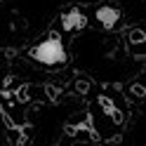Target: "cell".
<instances>
[{"label": "cell", "mask_w": 146, "mask_h": 146, "mask_svg": "<svg viewBox=\"0 0 146 146\" xmlns=\"http://www.w3.org/2000/svg\"><path fill=\"white\" fill-rule=\"evenodd\" d=\"M14 99L19 104H26V102H31V87L29 85H19L14 90Z\"/></svg>", "instance_id": "5"}, {"label": "cell", "mask_w": 146, "mask_h": 146, "mask_svg": "<svg viewBox=\"0 0 146 146\" xmlns=\"http://www.w3.org/2000/svg\"><path fill=\"white\" fill-rule=\"evenodd\" d=\"M61 26H64V31H68V33L71 31H83L87 26V19H85V14L80 10H68L61 17Z\"/></svg>", "instance_id": "3"}, {"label": "cell", "mask_w": 146, "mask_h": 146, "mask_svg": "<svg viewBox=\"0 0 146 146\" xmlns=\"http://www.w3.org/2000/svg\"><path fill=\"white\" fill-rule=\"evenodd\" d=\"M45 92H47V97L52 99V102H59V94H61V90L57 85H47L45 87Z\"/></svg>", "instance_id": "7"}, {"label": "cell", "mask_w": 146, "mask_h": 146, "mask_svg": "<svg viewBox=\"0 0 146 146\" xmlns=\"http://www.w3.org/2000/svg\"><path fill=\"white\" fill-rule=\"evenodd\" d=\"M99 106H102L104 108V113L108 115V118H111V120L115 123V125H123L125 123V115H123V111H120V108H118L113 102H111V99H108V97H99Z\"/></svg>", "instance_id": "4"}, {"label": "cell", "mask_w": 146, "mask_h": 146, "mask_svg": "<svg viewBox=\"0 0 146 146\" xmlns=\"http://www.w3.org/2000/svg\"><path fill=\"white\" fill-rule=\"evenodd\" d=\"M31 57L38 64H45V66H59V64H66V59H68L59 33H52L50 38H45L42 42H38L31 50Z\"/></svg>", "instance_id": "1"}, {"label": "cell", "mask_w": 146, "mask_h": 146, "mask_svg": "<svg viewBox=\"0 0 146 146\" xmlns=\"http://www.w3.org/2000/svg\"><path fill=\"white\" fill-rule=\"evenodd\" d=\"M144 40H146V35H144V31H139V29H134V31L130 33V42H134V45H137V42H144Z\"/></svg>", "instance_id": "8"}, {"label": "cell", "mask_w": 146, "mask_h": 146, "mask_svg": "<svg viewBox=\"0 0 146 146\" xmlns=\"http://www.w3.org/2000/svg\"><path fill=\"white\" fill-rule=\"evenodd\" d=\"M130 90H132V94H134L137 99H144V94H146V90H144V85H141V83H134Z\"/></svg>", "instance_id": "9"}, {"label": "cell", "mask_w": 146, "mask_h": 146, "mask_svg": "<svg viewBox=\"0 0 146 146\" xmlns=\"http://www.w3.org/2000/svg\"><path fill=\"white\" fill-rule=\"evenodd\" d=\"M90 87H92L90 80H85V78H78V80H76V92H78V94H87Z\"/></svg>", "instance_id": "6"}, {"label": "cell", "mask_w": 146, "mask_h": 146, "mask_svg": "<svg viewBox=\"0 0 146 146\" xmlns=\"http://www.w3.org/2000/svg\"><path fill=\"white\" fill-rule=\"evenodd\" d=\"M97 21L102 24L106 31H113L115 24L120 21V10H115V7H111V5H102L97 10Z\"/></svg>", "instance_id": "2"}]
</instances>
